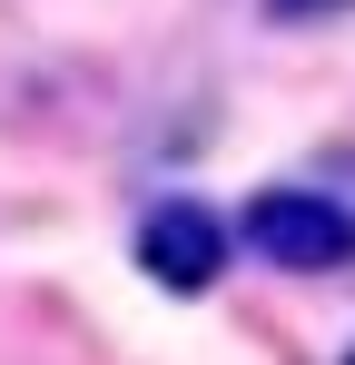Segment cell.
Segmentation results:
<instances>
[{"mask_svg":"<svg viewBox=\"0 0 355 365\" xmlns=\"http://www.w3.org/2000/svg\"><path fill=\"white\" fill-rule=\"evenodd\" d=\"M277 10H346V0H277Z\"/></svg>","mask_w":355,"mask_h":365,"instance_id":"3957f363","label":"cell"},{"mask_svg":"<svg viewBox=\"0 0 355 365\" xmlns=\"http://www.w3.org/2000/svg\"><path fill=\"white\" fill-rule=\"evenodd\" d=\"M346 365H355V356H346Z\"/></svg>","mask_w":355,"mask_h":365,"instance_id":"277c9868","label":"cell"},{"mask_svg":"<svg viewBox=\"0 0 355 365\" xmlns=\"http://www.w3.org/2000/svg\"><path fill=\"white\" fill-rule=\"evenodd\" d=\"M237 227H247V247H257L267 267H287V277H326V267L355 257V207L326 197V187H257Z\"/></svg>","mask_w":355,"mask_h":365,"instance_id":"6da1fadb","label":"cell"},{"mask_svg":"<svg viewBox=\"0 0 355 365\" xmlns=\"http://www.w3.org/2000/svg\"><path fill=\"white\" fill-rule=\"evenodd\" d=\"M138 267L168 287V297H207L227 277V217L197 207V197H158L138 217Z\"/></svg>","mask_w":355,"mask_h":365,"instance_id":"7a4b0ae2","label":"cell"}]
</instances>
